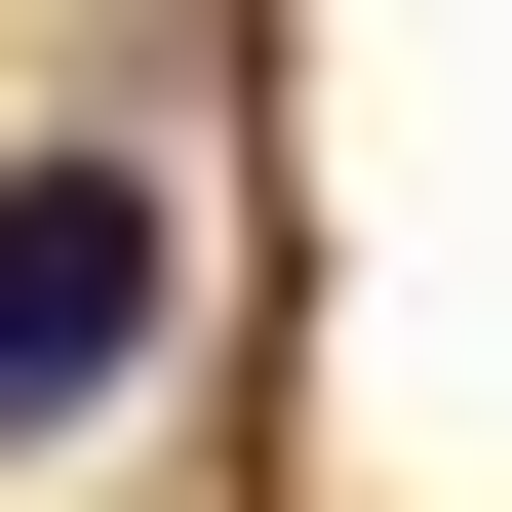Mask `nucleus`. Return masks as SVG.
Wrapping results in <instances>:
<instances>
[{"label":"nucleus","instance_id":"1","mask_svg":"<svg viewBox=\"0 0 512 512\" xmlns=\"http://www.w3.org/2000/svg\"><path fill=\"white\" fill-rule=\"evenodd\" d=\"M158 355H197V197H158L119 119H40V158H0V473H40V434H119Z\"/></svg>","mask_w":512,"mask_h":512}]
</instances>
